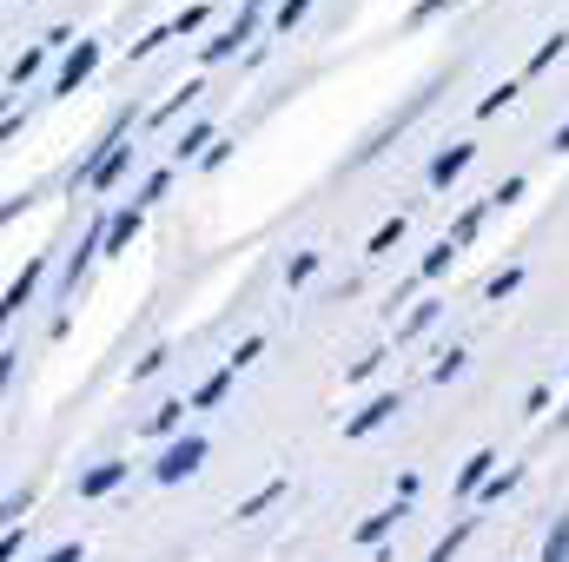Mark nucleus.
<instances>
[{"mask_svg":"<svg viewBox=\"0 0 569 562\" xmlns=\"http://www.w3.org/2000/svg\"><path fill=\"white\" fill-rule=\"evenodd\" d=\"M199 456H206V436H186V443H172V450L159 456V483H179L186 470H199Z\"/></svg>","mask_w":569,"mask_h":562,"instance_id":"1","label":"nucleus"},{"mask_svg":"<svg viewBox=\"0 0 569 562\" xmlns=\"http://www.w3.org/2000/svg\"><path fill=\"white\" fill-rule=\"evenodd\" d=\"M93 67H100V47H93V40H80V53H73L67 67H60V93H73V87H80V80H87Z\"/></svg>","mask_w":569,"mask_h":562,"instance_id":"2","label":"nucleus"},{"mask_svg":"<svg viewBox=\"0 0 569 562\" xmlns=\"http://www.w3.org/2000/svg\"><path fill=\"white\" fill-rule=\"evenodd\" d=\"M385 418H398V391H385V398H378L371 411H358V418L345 423V436H365V430H378Z\"/></svg>","mask_w":569,"mask_h":562,"instance_id":"3","label":"nucleus"},{"mask_svg":"<svg viewBox=\"0 0 569 562\" xmlns=\"http://www.w3.org/2000/svg\"><path fill=\"white\" fill-rule=\"evenodd\" d=\"M120 476H127V463H100V470H87V476H80V496H107Z\"/></svg>","mask_w":569,"mask_h":562,"instance_id":"4","label":"nucleus"},{"mask_svg":"<svg viewBox=\"0 0 569 562\" xmlns=\"http://www.w3.org/2000/svg\"><path fill=\"white\" fill-rule=\"evenodd\" d=\"M33 284H40V259H27V272H20V279H13V291H7V304H0V311H7V318H13V311H20V304H27V298H33Z\"/></svg>","mask_w":569,"mask_h":562,"instance_id":"5","label":"nucleus"},{"mask_svg":"<svg viewBox=\"0 0 569 562\" xmlns=\"http://www.w3.org/2000/svg\"><path fill=\"white\" fill-rule=\"evenodd\" d=\"M463 165H470V145H450V152H443V159L430 165V185H450V179H457Z\"/></svg>","mask_w":569,"mask_h":562,"instance_id":"6","label":"nucleus"},{"mask_svg":"<svg viewBox=\"0 0 569 562\" xmlns=\"http://www.w3.org/2000/svg\"><path fill=\"white\" fill-rule=\"evenodd\" d=\"M133 232H140V205H133V212H120V219L107 225V252H120V245H133Z\"/></svg>","mask_w":569,"mask_h":562,"instance_id":"7","label":"nucleus"},{"mask_svg":"<svg viewBox=\"0 0 569 562\" xmlns=\"http://www.w3.org/2000/svg\"><path fill=\"white\" fill-rule=\"evenodd\" d=\"M490 463H497V456H490V450H477V456H470V463L457 470V490H477V483L490 476Z\"/></svg>","mask_w":569,"mask_h":562,"instance_id":"8","label":"nucleus"},{"mask_svg":"<svg viewBox=\"0 0 569 562\" xmlns=\"http://www.w3.org/2000/svg\"><path fill=\"white\" fill-rule=\"evenodd\" d=\"M398 516H405V510H378V516H365V523H358V543H378V536H385Z\"/></svg>","mask_w":569,"mask_h":562,"instance_id":"9","label":"nucleus"},{"mask_svg":"<svg viewBox=\"0 0 569 562\" xmlns=\"http://www.w3.org/2000/svg\"><path fill=\"white\" fill-rule=\"evenodd\" d=\"M398 239H405V212H398V219H385V225L371 232V252H391Z\"/></svg>","mask_w":569,"mask_h":562,"instance_id":"10","label":"nucleus"},{"mask_svg":"<svg viewBox=\"0 0 569 562\" xmlns=\"http://www.w3.org/2000/svg\"><path fill=\"white\" fill-rule=\"evenodd\" d=\"M226 384H232V364H226V371H219V378H206V384H199V398H192V404H199V411H206V404H219V398H226Z\"/></svg>","mask_w":569,"mask_h":562,"instance_id":"11","label":"nucleus"},{"mask_svg":"<svg viewBox=\"0 0 569 562\" xmlns=\"http://www.w3.org/2000/svg\"><path fill=\"white\" fill-rule=\"evenodd\" d=\"M279 496H284V483H266L259 496H246V503H239V516H259V510H272Z\"/></svg>","mask_w":569,"mask_h":562,"instance_id":"12","label":"nucleus"},{"mask_svg":"<svg viewBox=\"0 0 569 562\" xmlns=\"http://www.w3.org/2000/svg\"><path fill=\"white\" fill-rule=\"evenodd\" d=\"M543 562H569V523L550 530V543H543Z\"/></svg>","mask_w":569,"mask_h":562,"instance_id":"13","label":"nucleus"},{"mask_svg":"<svg viewBox=\"0 0 569 562\" xmlns=\"http://www.w3.org/2000/svg\"><path fill=\"white\" fill-rule=\"evenodd\" d=\"M557 53H563V33H550V40H543V47H537V53H530V73H543V67H550V60H557Z\"/></svg>","mask_w":569,"mask_h":562,"instance_id":"14","label":"nucleus"},{"mask_svg":"<svg viewBox=\"0 0 569 562\" xmlns=\"http://www.w3.org/2000/svg\"><path fill=\"white\" fill-rule=\"evenodd\" d=\"M510 100H517V87H497V93H483V100H477V113H483V120H490V113H503V107H510Z\"/></svg>","mask_w":569,"mask_h":562,"instance_id":"15","label":"nucleus"},{"mask_svg":"<svg viewBox=\"0 0 569 562\" xmlns=\"http://www.w3.org/2000/svg\"><path fill=\"white\" fill-rule=\"evenodd\" d=\"M450 252H457V245H450V239H443V245H430V252H425V279H437V272H443V265H450Z\"/></svg>","mask_w":569,"mask_h":562,"instance_id":"16","label":"nucleus"},{"mask_svg":"<svg viewBox=\"0 0 569 562\" xmlns=\"http://www.w3.org/2000/svg\"><path fill=\"white\" fill-rule=\"evenodd\" d=\"M311 272H318V252H298V259H291V272H284V279H291V284H305V279H311Z\"/></svg>","mask_w":569,"mask_h":562,"instance_id":"17","label":"nucleus"},{"mask_svg":"<svg viewBox=\"0 0 569 562\" xmlns=\"http://www.w3.org/2000/svg\"><path fill=\"white\" fill-rule=\"evenodd\" d=\"M305 7H311V0H284V7H279V27H284V33H291V27L305 20Z\"/></svg>","mask_w":569,"mask_h":562,"instance_id":"18","label":"nucleus"},{"mask_svg":"<svg viewBox=\"0 0 569 562\" xmlns=\"http://www.w3.org/2000/svg\"><path fill=\"white\" fill-rule=\"evenodd\" d=\"M457 371H463V351H443V364H437V384H450Z\"/></svg>","mask_w":569,"mask_h":562,"instance_id":"19","label":"nucleus"},{"mask_svg":"<svg viewBox=\"0 0 569 562\" xmlns=\"http://www.w3.org/2000/svg\"><path fill=\"white\" fill-rule=\"evenodd\" d=\"M159 192H166V172H152V179H146V185H140V199H133V205H152Z\"/></svg>","mask_w":569,"mask_h":562,"instance_id":"20","label":"nucleus"},{"mask_svg":"<svg viewBox=\"0 0 569 562\" xmlns=\"http://www.w3.org/2000/svg\"><path fill=\"white\" fill-rule=\"evenodd\" d=\"M430 318H437V304H418V311H411V318H405V338H411V331H425Z\"/></svg>","mask_w":569,"mask_h":562,"instance_id":"21","label":"nucleus"},{"mask_svg":"<svg viewBox=\"0 0 569 562\" xmlns=\"http://www.w3.org/2000/svg\"><path fill=\"white\" fill-rule=\"evenodd\" d=\"M47 562H80V543H60V550H53Z\"/></svg>","mask_w":569,"mask_h":562,"instance_id":"22","label":"nucleus"},{"mask_svg":"<svg viewBox=\"0 0 569 562\" xmlns=\"http://www.w3.org/2000/svg\"><path fill=\"white\" fill-rule=\"evenodd\" d=\"M557 152H569V127H563V133H557Z\"/></svg>","mask_w":569,"mask_h":562,"instance_id":"23","label":"nucleus"}]
</instances>
